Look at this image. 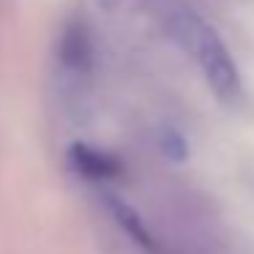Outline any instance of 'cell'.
I'll return each instance as SVG.
<instances>
[{"instance_id": "1", "label": "cell", "mask_w": 254, "mask_h": 254, "mask_svg": "<svg viewBox=\"0 0 254 254\" xmlns=\"http://www.w3.org/2000/svg\"><path fill=\"white\" fill-rule=\"evenodd\" d=\"M161 30L181 47L183 55L194 61L205 85L227 107H238L243 101V77L232 58L230 47L219 36V30L186 3V0H150Z\"/></svg>"}, {"instance_id": "2", "label": "cell", "mask_w": 254, "mask_h": 254, "mask_svg": "<svg viewBox=\"0 0 254 254\" xmlns=\"http://www.w3.org/2000/svg\"><path fill=\"white\" fill-rule=\"evenodd\" d=\"M58 58H61V66L71 74H88L93 68V41L79 22L66 25L58 44Z\"/></svg>"}, {"instance_id": "3", "label": "cell", "mask_w": 254, "mask_h": 254, "mask_svg": "<svg viewBox=\"0 0 254 254\" xmlns=\"http://www.w3.org/2000/svg\"><path fill=\"white\" fill-rule=\"evenodd\" d=\"M68 164L77 175L88 178V181H112L121 175V161L115 156L104 153L99 148H90L85 142H77L68 148Z\"/></svg>"}, {"instance_id": "4", "label": "cell", "mask_w": 254, "mask_h": 254, "mask_svg": "<svg viewBox=\"0 0 254 254\" xmlns=\"http://www.w3.org/2000/svg\"><path fill=\"white\" fill-rule=\"evenodd\" d=\"M107 208H110L112 219L121 224V230H126L142 249H148L150 254H156L159 243H156V238L150 235V230L145 227V221L137 216V210H131L126 202H123V199H118V197H107Z\"/></svg>"}]
</instances>
